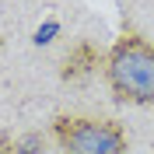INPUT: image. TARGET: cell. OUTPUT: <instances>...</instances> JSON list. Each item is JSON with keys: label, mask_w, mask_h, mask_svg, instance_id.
I'll return each mask as SVG.
<instances>
[{"label": "cell", "mask_w": 154, "mask_h": 154, "mask_svg": "<svg viewBox=\"0 0 154 154\" xmlns=\"http://www.w3.org/2000/svg\"><path fill=\"white\" fill-rule=\"evenodd\" d=\"M105 81L116 102L123 105H154V42L126 28L105 53Z\"/></svg>", "instance_id": "1"}, {"label": "cell", "mask_w": 154, "mask_h": 154, "mask_svg": "<svg viewBox=\"0 0 154 154\" xmlns=\"http://www.w3.org/2000/svg\"><path fill=\"white\" fill-rule=\"evenodd\" d=\"M53 137L63 154H126L130 137L119 119L95 116H56Z\"/></svg>", "instance_id": "2"}, {"label": "cell", "mask_w": 154, "mask_h": 154, "mask_svg": "<svg viewBox=\"0 0 154 154\" xmlns=\"http://www.w3.org/2000/svg\"><path fill=\"white\" fill-rule=\"evenodd\" d=\"M105 63V56L98 53V46L91 38H81L67 49V56L60 60V77L63 81H88L98 67Z\"/></svg>", "instance_id": "3"}, {"label": "cell", "mask_w": 154, "mask_h": 154, "mask_svg": "<svg viewBox=\"0 0 154 154\" xmlns=\"http://www.w3.org/2000/svg\"><path fill=\"white\" fill-rule=\"evenodd\" d=\"M14 154H42V133H25L14 140Z\"/></svg>", "instance_id": "4"}, {"label": "cell", "mask_w": 154, "mask_h": 154, "mask_svg": "<svg viewBox=\"0 0 154 154\" xmlns=\"http://www.w3.org/2000/svg\"><path fill=\"white\" fill-rule=\"evenodd\" d=\"M56 32H60L56 21H46L42 28H35V38H32V42H35V46H46V42H53V35H56Z\"/></svg>", "instance_id": "5"}, {"label": "cell", "mask_w": 154, "mask_h": 154, "mask_svg": "<svg viewBox=\"0 0 154 154\" xmlns=\"http://www.w3.org/2000/svg\"><path fill=\"white\" fill-rule=\"evenodd\" d=\"M0 154H14V140L7 133H0Z\"/></svg>", "instance_id": "6"}]
</instances>
